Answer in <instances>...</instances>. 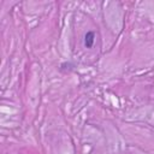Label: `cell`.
<instances>
[{
  "mask_svg": "<svg viewBox=\"0 0 154 154\" xmlns=\"http://www.w3.org/2000/svg\"><path fill=\"white\" fill-rule=\"evenodd\" d=\"M94 40H95V34H94L93 31H88V32L85 34V36H84V45H85V47H87V48L93 47Z\"/></svg>",
  "mask_w": 154,
  "mask_h": 154,
  "instance_id": "1",
  "label": "cell"
}]
</instances>
